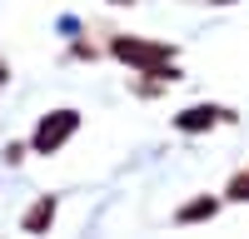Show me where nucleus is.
<instances>
[{
	"mask_svg": "<svg viewBox=\"0 0 249 239\" xmlns=\"http://www.w3.org/2000/svg\"><path fill=\"white\" fill-rule=\"evenodd\" d=\"M70 130H75V115H70V110H60L55 120H45V125H40L35 145H40V150H55V145H60V139H65Z\"/></svg>",
	"mask_w": 249,
	"mask_h": 239,
	"instance_id": "1",
	"label": "nucleus"
},
{
	"mask_svg": "<svg viewBox=\"0 0 249 239\" xmlns=\"http://www.w3.org/2000/svg\"><path fill=\"white\" fill-rule=\"evenodd\" d=\"M120 55H124V60H140V65L164 60V50H155V45H135V40H120Z\"/></svg>",
	"mask_w": 249,
	"mask_h": 239,
	"instance_id": "2",
	"label": "nucleus"
},
{
	"mask_svg": "<svg viewBox=\"0 0 249 239\" xmlns=\"http://www.w3.org/2000/svg\"><path fill=\"white\" fill-rule=\"evenodd\" d=\"M214 120H219V110L199 105V110H190V115H179V125H184V130H204V125H214Z\"/></svg>",
	"mask_w": 249,
	"mask_h": 239,
	"instance_id": "3",
	"label": "nucleus"
},
{
	"mask_svg": "<svg viewBox=\"0 0 249 239\" xmlns=\"http://www.w3.org/2000/svg\"><path fill=\"white\" fill-rule=\"evenodd\" d=\"M50 209H55V205H50V199H45V205H40V209H35V214L25 219V224H30V229H40V224H45V219H50Z\"/></svg>",
	"mask_w": 249,
	"mask_h": 239,
	"instance_id": "4",
	"label": "nucleus"
},
{
	"mask_svg": "<svg viewBox=\"0 0 249 239\" xmlns=\"http://www.w3.org/2000/svg\"><path fill=\"white\" fill-rule=\"evenodd\" d=\"M210 209H214V205H210V199H199V205H190V209H184L179 219H204V214H210Z\"/></svg>",
	"mask_w": 249,
	"mask_h": 239,
	"instance_id": "5",
	"label": "nucleus"
},
{
	"mask_svg": "<svg viewBox=\"0 0 249 239\" xmlns=\"http://www.w3.org/2000/svg\"><path fill=\"white\" fill-rule=\"evenodd\" d=\"M234 194H239V199H249V174H244V179H234Z\"/></svg>",
	"mask_w": 249,
	"mask_h": 239,
	"instance_id": "6",
	"label": "nucleus"
}]
</instances>
